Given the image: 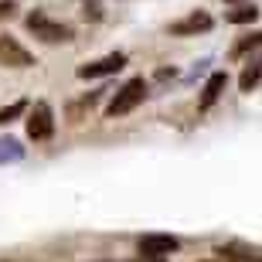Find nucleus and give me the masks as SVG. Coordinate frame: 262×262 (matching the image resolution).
Instances as JSON below:
<instances>
[{
  "mask_svg": "<svg viewBox=\"0 0 262 262\" xmlns=\"http://www.w3.org/2000/svg\"><path fill=\"white\" fill-rule=\"evenodd\" d=\"M14 7H17L14 0H0V20H4V17H10V14H14Z\"/></svg>",
  "mask_w": 262,
  "mask_h": 262,
  "instance_id": "2eb2a0df",
  "label": "nucleus"
},
{
  "mask_svg": "<svg viewBox=\"0 0 262 262\" xmlns=\"http://www.w3.org/2000/svg\"><path fill=\"white\" fill-rule=\"evenodd\" d=\"M259 78H262V58H255L252 65L242 72V78H238V89H242V92H252V89L259 85Z\"/></svg>",
  "mask_w": 262,
  "mask_h": 262,
  "instance_id": "9b49d317",
  "label": "nucleus"
},
{
  "mask_svg": "<svg viewBox=\"0 0 262 262\" xmlns=\"http://www.w3.org/2000/svg\"><path fill=\"white\" fill-rule=\"evenodd\" d=\"M17 160H24V146H20L17 140L4 136V140H0V167L4 164H17Z\"/></svg>",
  "mask_w": 262,
  "mask_h": 262,
  "instance_id": "1a4fd4ad",
  "label": "nucleus"
},
{
  "mask_svg": "<svg viewBox=\"0 0 262 262\" xmlns=\"http://www.w3.org/2000/svg\"><path fill=\"white\" fill-rule=\"evenodd\" d=\"M136 262H167V255H143V252H140Z\"/></svg>",
  "mask_w": 262,
  "mask_h": 262,
  "instance_id": "dca6fc26",
  "label": "nucleus"
},
{
  "mask_svg": "<svg viewBox=\"0 0 262 262\" xmlns=\"http://www.w3.org/2000/svg\"><path fill=\"white\" fill-rule=\"evenodd\" d=\"M225 85H228V75H225V72H214V75L204 82V89H201V102H198V106H201V109H211L214 102H218V96L225 92Z\"/></svg>",
  "mask_w": 262,
  "mask_h": 262,
  "instance_id": "6e6552de",
  "label": "nucleus"
},
{
  "mask_svg": "<svg viewBox=\"0 0 262 262\" xmlns=\"http://www.w3.org/2000/svg\"><path fill=\"white\" fill-rule=\"evenodd\" d=\"M55 133V113H51L48 102H34V109H28V136L34 143L41 140H51Z\"/></svg>",
  "mask_w": 262,
  "mask_h": 262,
  "instance_id": "7ed1b4c3",
  "label": "nucleus"
},
{
  "mask_svg": "<svg viewBox=\"0 0 262 262\" xmlns=\"http://www.w3.org/2000/svg\"><path fill=\"white\" fill-rule=\"evenodd\" d=\"M143 99H146V82H143V78H129L126 85H123L116 96H113V102L106 106V116H109V119L126 116V113H133V109L140 106Z\"/></svg>",
  "mask_w": 262,
  "mask_h": 262,
  "instance_id": "f03ea898",
  "label": "nucleus"
},
{
  "mask_svg": "<svg viewBox=\"0 0 262 262\" xmlns=\"http://www.w3.org/2000/svg\"><path fill=\"white\" fill-rule=\"evenodd\" d=\"M249 48H262V31H255V34H249V38H242V41H238V45L232 48V55L238 58V55H245Z\"/></svg>",
  "mask_w": 262,
  "mask_h": 262,
  "instance_id": "4468645a",
  "label": "nucleus"
},
{
  "mask_svg": "<svg viewBox=\"0 0 262 262\" xmlns=\"http://www.w3.org/2000/svg\"><path fill=\"white\" fill-rule=\"evenodd\" d=\"M218 259L222 262H262V255H252V252H238V249H218Z\"/></svg>",
  "mask_w": 262,
  "mask_h": 262,
  "instance_id": "f8f14e48",
  "label": "nucleus"
},
{
  "mask_svg": "<svg viewBox=\"0 0 262 262\" xmlns=\"http://www.w3.org/2000/svg\"><path fill=\"white\" fill-rule=\"evenodd\" d=\"M232 4H235V0H232Z\"/></svg>",
  "mask_w": 262,
  "mask_h": 262,
  "instance_id": "f3484780",
  "label": "nucleus"
},
{
  "mask_svg": "<svg viewBox=\"0 0 262 262\" xmlns=\"http://www.w3.org/2000/svg\"><path fill=\"white\" fill-rule=\"evenodd\" d=\"M177 249H181V242L174 235H143L140 238V252L143 255H170Z\"/></svg>",
  "mask_w": 262,
  "mask_h": 262,
  "instance_id": "0eeeda50",
  "label": "nucleus"
},
{
  "mask_svg": "<svg viewBox=\"0 0 262 262\" xmlns=\"http://www.w3.org/2000/svg\"><path fill=\"white\" fill-rule=\"evenodd\" d=\"M211 24L214 20L204 14V10H191L187 17H181V20H174L170 24V34L174 38H187V34H204V31H211Z\"/></svg>",
  "mask_w": 262,
  "mask_h": 262,
  "instance_id": "423d86ee",
  "label": "nucleus"
},
{
  "mask_svg": "<svg viewBox=\"0 0 262 262\" xmlns=\"http://www.w3.org/2000/svg\"><path fill=\"white\" fill-rule=\"evenodd\" d=\"M123 65H126V55L123 51H113V55L92 61V65H82L78 68V78H106V75H116Z\"/></svg>",
  "mask_w": 262,
  "mask_h": 262,
  "instance_id": "39448f33",
  "label": "nucleus"
},
{
  "mask_svg": "<svg viewBox=\"0 0 262 262\" xmlns=\"http://www.w3.org/2000/svg\"><path fill=\"white\" fill-rule=\"evenodd\" d=\"M0 65H7V68H31V65H34V55H31L17 38L4 34V38H0Z\"/></svg>",
  "mask_w": 262,
  "mask_h": 262,
  "instance_id": "20e7f679",
  "label": "nucleus"
},
{
  "mask_svg": "<svg viewBox=\"0 0 262 262\" xmlns=\"http://www.w3.org/2000/svg\"><path fill=\"white\" fill-rule=\"evenodd\" d=\"M20 113H28V102H24V99H20V102H10V106H4V109H0V126H7L10 119H17Z\"/></svg>",
  "mask_w": 262,
  "mask_h": 262,
  "instance_id": "ddd939ff",
  "label": "nucleus"
},
{
  "mask_svg": "<svg viewBox=\"0 0 262 262\" xmlns=\"http://www.w3.org/2000/svg\"><path fill=\"white\" fill-rule=\"evenodd\" d=\"M255 17H259L255 4H238L235 10H228V14H225V20H228V24H255Z\"/></svg>",
  "mask_w": 262,
  "mask_h": 262,
  "instance_id": "9d476101",
  "label": "nucleus"
},
{
  "mask_svg": "<svg viewBox=\"0 0 262 262\" xmlns=\"http://www.w3.org/2000/svg\"><path fill=\"white\" fill-rule=\"evenodd\" d=\"M28 31L34 34V38L48 41V45H58V41H72V28L68 24H61V20H51L45 10H34V14H28Z\"/></svg>",
  "mask_w": 262,
  "mask_h": 262,
  "instance_id": "f257e3e1",
  "label": "nucleus"
}]
</instances>
